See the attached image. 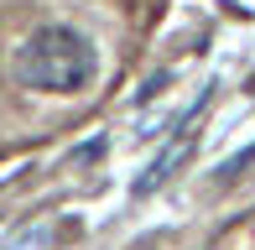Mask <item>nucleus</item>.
Instances as JSON below:
<instances>
[{
	"label": "nucleus",
	"mask_w": 255,
	"mask_h": 250,
	"mask_svg": "<svg viewBox=\"0 0 255 250\" xmlns=\"http://www.w3.org/2000/svg\"><path fill=\"white\" fill-rule=\"evenodd\" d=\"M167 78H172V73H156V78H146V89L135 94V105H151V99L161 94V89H167Z\"/></svg>",
	"instance_id": "20e7f679"
},
{
	"label": "nucleus",
	"mask_w": 255,
	"mask_h": 250,
	"mask_svg": "<svg viewBox=\"0 0 255 250\" xmlns=\"http://www.w3.org/2000/svg\"><path fill=\"white\" fill-rule=\"evenodd\" d=\"M250 162H255V146H245V151H240V156H229V162L219 167V177H224V183H229V177H240V172H245Z\"/></svg>",
	"instance_id": "7ed1b4c3"
},
{
	"label": "nucleus",
	"mask_w": 255,
	"mask_h": 250,
	"mask_svg": "<svg viewBox=\"0 0 255 250\" xmlns=\"http://www.w3.org/2000/svg\"><path fill=\"white\" fill-rule=\"evenodd\" d=\"M188 146H193V135H182V141H177V135H167V151H161L156 162L146 167V172L135 177V183H130V198H151V193H156V188L172 177V167H177L182 156H188Z\"/></svg>",
	"instance_id": "f03ea898"
},
{
	"label": "nucleus",
	"mask_w": 255,
	"mask_h": 250,
	"mask_svg": "<svg viewBox=\"0 0 255 250\" xmlns=\"http://www.w3.org/2000/svg\"><path fill=\"white\" fill-rule=\"evenodd\" d=\"M99 73V47L89 31L68 26V21H47V26L26 31L10 52V78L31 94H78Z\"/></svg>",
	"instance_id": "f257e3e1"
}]
</instances>
